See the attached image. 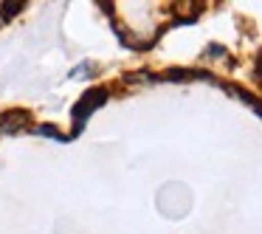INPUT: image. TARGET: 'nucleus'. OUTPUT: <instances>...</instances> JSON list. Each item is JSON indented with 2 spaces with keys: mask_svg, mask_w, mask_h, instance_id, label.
<instances>
[{
  "mask_svg": "<svg viewBox=\"0 0 262 234\" xmlns=\"http://www.w3.org/2000/svg\"><path fill=\"white\" fill-rule=\"evenodd\" d=\"M104 102H107V91H104V88H96V91H88L85 96L74 104V110H71V116H74V136H79L85 121L91 119V113L96 108H102Z\"/></svg>",
  "mask_w": 262,
  "mask_h": 234,
  "instance_id": "obj_1",
  "label": "nucleus"
},
{
  "mask_svg": "<svg viewBox=\"0 0 262 234\" xmlns=\"http://www.w3.org/2000/svg\"><path fill=\"white\" fill-rule=\"evenodd\" d=\"M26 124H29V113L26 110H6L0 116V133H6V136L20 133Z\"/></svg>",
  "mask_w": 262,
  "mask_h": 234,
  "instance_id": "obj_2",
  "label": "nucleus"
},
{
  "mask_svg": "<svg viewBox=\"0 0 262 234\" xmlns=\"http://www.w3.org/2000/svg\"><path fill=\"white\" fill-rule=\"evenodd\" d=\"M26 3H20V0H6V3H0V20H12L14 14L23 12Z\"/></svg>",
  "mask_w": 262,
  "mask_h": 234,
  "instance_id": "obj_3",
  "label": "nucleus"
},
{
  "mask_svg": "<svg viewBox=\"0 0 262 234\" xmlns=\"http://www.w3.org/2000/svg\"><path fill=\"white\" fill-rule=\"evenodd\" d=\"M158 76H149V71H136V74L127 76V82L130 85H149V82H155Z\"/></svg>",
  "mask_w": 262,
  "mask_h": 234,
  "instance_id": "obj_4",
  "label": "nucleus"
},
{
  "mask_svg": "<svg viewBox=\"0 0 262 234\" xmlns=\"http://www.w3.org/2000/svg\"><path fill=\"white\" fill-rule=\"evenodd\" d=\"M34 133L37 136H48V138H57V141H65V136L54 124H40V127H34Z\"/></svg>",
  "mask_w": 262,
  "mask_h": 234,
  "instance_id": "obj_5",
  "label": "nucleus"
},
{
  "mask_svg": "<svg viewBox=\"0 0 262 234\" xmlns=\"http://www.w3.org/2000/svg\"><path fill=\"white\" fill-rule=\"evenodd\" d=\"M203 57H209V59H226V48H223V46H214V42H211V46L206 48Z\"/></svg>",
  "mask_w": 262,
  "mask_h": 234,
  "instance_id": "obj_6",
  "label": "nucleus"
}]
</instances>
